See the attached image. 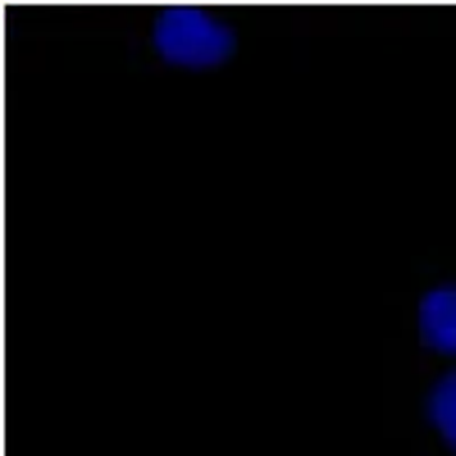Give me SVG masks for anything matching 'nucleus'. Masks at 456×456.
Returning a JSON list of instances; mask_svg holds the SVG:
<instances>
[{
	"label": "nucleus",
	"instance_id": "f257e3e1",
	"mask_svg": "<svg viewBox=\"0 0 456 456\" xmlns=\"http://www.w3.org/2000/svg\"><path fill=\"white\" fill-rule=\"evenodd\" d=\"M151 46L174 69H219L233 60L238 32H233V23H224L219 14H210L201 5H169L156 14Z\"/></svg>",
	"mask_w": 456,
	"mask_h": 456
},
{
	"label": "nucleus",
	"instance_id": "f03ea898",
	"mask_svg": "<svg viewBox=\"0 0 456 456\" xmlns=\"http://www.w3.org/2000/svg\"><path fill=\"white\" fill-rule=\"evenodd\" d=\"M415 324H420V342L429 352L456 356V283L429 288L420 297V315H415Z\"/></svg>",
	"mask_w": 456,
	"mask_h": 456
},
{
	"label": "nucleus",
	"instance_id": "7ed1b4c3",
	"mask_svg": "<svg viewBox=\"0 0 456 456\" xmlns=\"http://www.w3.org/2000/svg\"><path fill=\"white\" fill-rule=\"evenodd\" d=\"M429 425L443 434V443L456 452V370L443 374L429 388Z\"/></svg>",
	"mask_w": 456,
	"mask_h": 456
}]
</instances>
